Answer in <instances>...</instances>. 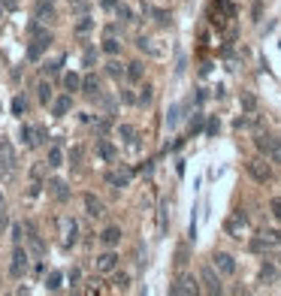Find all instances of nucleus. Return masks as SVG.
I'll return each instance as SVG.
<instances>
[{"instance_id":"nucleus-1","label":"nucleus","mask_w":281,"mask_h":296,"mask_svg":"<svg viewBox=\"0 0 281 296\" xmlns=\"http://www.w3.org/2000/svg\"><path fill=\"white\" fill-rule=\"evenodd\" d=\"M28 33H31V45H28V61H39L42 58V52L52 45V33L42 31L39 25H31L28 28Z\"/></svg>"},{"instance_id":"nucleus-2","label":"nucleus","mask_w":281,"mask_h":296,"mask_svg":"<svg viewBox=\"0 0 281 296\" xmlns=\"http://www.w3.org/2000/svg\"><path fill=\"white\" fill-rule=\"evenodd\" d=\"M130 178H133V169H127V166H115V169L106 172V185L109 188H127Z\"/></svg>"},{"instance_id":"nucleus-3","label":"nucleus","mask_w":281,"mask_h":296,"mask_svg":"<svg viewBox=\"0 0 281 296\" xmlns=\"http://www.w3.org/2000/svg\"><path fill=\"white\" fill-rule=\"evenodd\" d=\"M21 142L28 148H39L46 142V130L42 127H31V124H21Z\"/></svg>"},{"instance_id":"nucleus-4","label":"nucleus","mask_w":281,"mask_h":296,"mask_svg":"<svg viewBox=\"0 0 281 296\" xmlns=\"http://www.w3.org/2000/svg\"><path fill=\"white\" fill-rule=\"evenodd\" d=\"M25 272H28V251H21V245H15L12 263H9V275H12V278H21Z\"/></svg>"},{"instance_id":"nucleus-5","label":"nucleus","mask_w":281,"mask_h":296,"mask_svg":"<svg viewBox=\"0 0 281 296\" xmlns=\"http://www.w3.org/2000/svg\"><path fill=\"white\" fill-rule=\"evenodd\" d=\"M46 169H49V164H33L31 166V197H36L42 188H46Z\"/></svg>"},{"instance_id":"nucleus-6","label":"nucleus","mask_w":281,"mask_h":296,"mask_svg":"<svg viewBox=\"0 0 281 296\" xmlns=\"http://www.w3.org/2000/svg\"><path fill=\"white\" fill-rule=\"evenodd\" d=\"M248 175L254 178V181L266 185V181H272V166L263 164V161H251V164H248Z\"/></svg>"},{"instance_id":"nucleus-7","label":"nucleus","mask_w":281,"mask_h":296,"mask_svg":"<svg viewBox=\"0 0 281 296\" xmlns=\"http://www.w3.org/2000/svg\"><path fill=\"white\" fill-rule=\"evenodd\" d=\"M272 245H281V233L263 230V233H260V239L251 242V251H266V248H272Z\"/></svg>"},{"instance_id":"nucleus-8","label":"nucleus","mask_w":281,"mask_h":296,"mask_svg":"<svg viewBox=\"0 0 281 296\" xmlns=\"http://www.w3.org/2000/svg\"><path fill=\"white\" fill-rule=\"evenodd\" d=\"M0 169H3V175H9L15 169V151L6 139H0Z\"/></svg>"},{"instance_id":"nucleus-9","label":"nucleus","mask_w":281,"mask_h":296,"mask_svg":"<svg viewBox=\"0 0 281 296\" xmlns=\"http://www.w3.org/2000/svg\"><path fill=\"white\" fill-rule=\"evenodd\" d=\"M94 266H97L100 275H109V272L118 269V254H115V251H106V254H100V257L94 260Z\"/></svg>"},{"instance_id":"nucleus-10","label":"nucleus","mask_w":281,"mask_h":296,"mask_svg":"<svg viewBox=\"0 0 281 296\" xmlns=\"http://www.w3.org/2000/svg\"><path fill=\"white\" fill-rule=\"evenodd\" d=\"M169 293H185V296H193V293H200V284L190 278V275H182L172 287H169Z\"/></svg>"},{"instance_id":"nucleus-11","label":"nucleus","mask_w":281,"mask_h":296,"mask_svg":"<svg viewBox=\"0 0 281 296\" xmlns=\"http://www.w3.org/2000/svg\"><path fill=\"white\" fill-rule=\"evenodd\" d=\"M46 188H49V194L58 199V202H67V199H70V188H67V181H63V178H49V181H46Z\"/></svg>"},{"instance_id":"nucleus-12","label":"nucleus","mask_w":281,"mask_h":296,"mask_svg":"<svg viewBox=\"0 0 281 296\" xmlns=\"http://www.w3.org/2000/svg\"><path fill=\"white\" fill-rule=\"evenodd\" d=\"M58 224H61V233H63V245H67V248L76 245V239H79V227H76V221H73V218H61Z\"/></svg>"},{"instance_id":"nucleus-13","label":"nucleus","mask_w":281,"mask_h":296,"mask_svg":"<svg viewBox=\"0 0 281 296\" xmlns=\"http://www.w3.org/2000/svg\"><path fill=\"white\" fill-rule=\"evenodd\" d=\"M200 278H203V284H206V290H209V293H221V278L215 275V269H212V266H203Z\"/></svg>"},{"instance_id":"nucleus-14","label":"nucleus","mask_w":281,"mask_h":296,"mask_svg":"<svg viewBox=\"0 0 281 296\" xmlns=\"http://www.w3.org/2000/svg\"><path fill=\"white\" fill-rule=\"evenodd\" d=\"M212 260H215V269H218L221 275H233V272H236V260H233L230 254H224V251H218Z\"/></svg>"},{"instance_id":"nucleus-15","label":"nucleus","mask_w":281,"mask_h":296,"mask_svg":"<svg viewBox=\"0 0 281 296\" xmlns=\"http://www.w3.org/2000/svg\"><path fill=\"white\" fill-rule=\"evenodd\" d=\"M82 202H85V212H88L91 218H103V215H106V206L94 197V194H85V197H82Z\"/></svg>"},{"instance_id":"nucleus-16","label":"nucleus","mask_w":281,"mask_h":296,"mask_svg":"<svg viewBox=\"0 0 281 296\" xmlns=\"http://www.w3.org/2000/svg\"><path fill=\"white\" fill-rule=\"evenodd\" d=\"M97 154H100V157H103L106 164H112V161L118 157V148H115V145H112L109 139H97Z\"/></svg>"},{"instance_id":"nucleus-17","label":"nucleus","mask_w":281,"mask_h":296,"mask_svg":"<svg viewBox=\"0 0 281 296\" xmlns=\"http://www.w3.org/2000/svg\"><path fill=\"white\" fill-rule=\"evenodd\" d=\"M118 136H121V142H124V145H130V148H139V133H136V127L121 124V127H118Z\"/></svg>"},{"instance_id":"nucleus-18","label":"nucleus","mask_w":281,"mask_h":296,"mask_svg":"<svg viewBox=\"0 0 281 296\" xmlns=\"http://www.w3.org/2000/svg\"><path fill=\"white\" fill-rule=\"evenodd\" d=\"M100 242H103L106 248H115V245L121 242V230H118V227H106V230L100 233Z\"/></svg>"},{"instance_id":"nucleus-19","label":"nucleus","mask_w":281,"mask_h":296,"mask_svg":"<svg viewBox=\"0 0 281 296\" xmlns=\"http://www.w3.org/2000/svg\"><path fill=\"white\" fill-rule=\"evenodd\" d=\"M82 91L94 97V94H100V79H97V73H88L85 79H82Z\"/></svg>"},{"instance_id":"nucleus-20","label":"nucleus","mask_w":281,"mask_h":296,"mask_svg":"<svg viewBox=\"0 0 281 296\" xmlns=\"http://www.w3.org/2000/svg\"><path fill=\"white\" fill-rule=\"evenodd\" d=\"M46 164L52 166V169H58V166H63V148L55 142L52 148H49V157H46Z\"/></svg>"},{"instance_id":"nucleus-21","label":"nucleus","mask_w":281,"mask_h":296,"mask_svg":"<svg viewBox=\"0 0 281 296\" xmlns=\"http://www.w3.org/2000/svg\"><path fill=\"white\" fill-rule=\"evenodd\" d=\"M142 12H145V15H155V21L160 25V28H166V25H169V12H163V9H155V6H148V3H145V6H142Z\"/></svg>"},{"instance_id":"nucleus-22","label":"nucleus","mask_w":281,"mask_h":296,"mask_svg":"<svg viewBox=\"0 0 281 296\" xmlns=\"http://www.w3.org/2000/svg\"><path fill=\"white\" fill-rule=\"evenodd\" d=\"M49 18H55L52 0H39V6H36V21H49Z\"/></svg>"},{"instance_id":"nucleus-23","label":"nucleus","mask_w":281,"mask_h":296,"mask_svg":"<svg viewBox=\"0 0 281 296\" xmlns=\"http://www.w3.org/2000/svg\"><path fill=\"white\" fill-rule=\"evenodd\" d=\"M136 45H139L145 55H155V58H157V55H163V49H157L155 39H148V36H139V39H136Z\"/></svg>"},{"instance_id":"nucleus-24","label":"nucleus","mask_w":281,"mask_h":296,"mask_svg":"<svg viewBox=\"0 0 281 296\" xmlns=\"http://www.w3.org/2000/svg\"><path fill=\"white\" fill-rule=\"evenodd\" d=\"M36 97H39L42 106H49V100H52V85H49L46 79H39V82H36Z\"/></svg>"},{"instance_id":"nucleus-25","label":"nucleus","mask_w":281,"mask_h":296,"mask_svg":"<svg viewBox=\"0 0 281 296\" xmlns=\"http://www.w3.org/2000/svg\"><path fill=\"white\" fill-rule=\"evenodd\" d=\"M245 224H248V218H245V215H242V212H236V215H233V218H230V221H227V233H233V236H236V233L242 230V227H245Z\"/></svg>"},{"instance_id":"nucleus-26","label":"nucleus","mask_w":281,"mask_h":296,"mask_svg":"<svg viewBox=\"0 0 281 296\" xmlns=\"http://www.w3.org/2000/svg\"><path fill=\"white\" fill-rule=\"evenodd\" d=\"M52 109H55V115H67V112L73 109V97H70V94H63V97H58V100H55V106H52Z\"/></svg>"},{"instance_id":"nucleus-27","label":"nucleus","mask_w":281,"mask_h":296,"mask_svg":"<svg viewBox=\"0 0 281 296\" xmlns=\"http://www.w3.org/2000/svg\"><path fill=\"white\" fill-rule=\"evenodd\" d=\"M63 88L67 91H82V76L79 73H67L63 76Z\"/></svg>"},{"instance_id":"nucleus-28","label":"nucleus","mask_w":281,"mask_h":296,"mask_svg":"<svg viewBox=\"0 0 281 296\" xmlns=\"http://www.w3.org/2000/svg\"><path fill=\"white\" fill-rule=\"evenodd\" d=\"M142 76H145V64H142V61H133V64H127V79L139 82Z\"/></svg>"},{"instance_id":"nucleus-29","label":"nucleus","mask_w":281,"mask_h":296,"mask_svg":"<svg viewBox=\"0 0 281 296\" xmlns=\"http://www.w3.org/2000/svg\"><path fill=\"white\" fill-rule=\"evenodd\" d=\"M103 52H106V55H118V52H121V42H118L115 36H106V39H103Z\"/></svg>"},{"instance_id":"nucleus-30","label":"nucleus","mask_w":281,"mask_h":296,"mask_svg":"<svg viewBox=\"0 0 281 296\" xmlns=\"http://www.w3.org/2000/svg\"><path fill=\"white\" fill-rule=\"evenodd\" d=\"M266 154H269V161H272V164H281V139L272 136V145H269V151H266Z\"/></svg>"},{"instance_id":"nucleus-31","label":"nucleus","mask_w":281,"mask_h":296,"mask_svg":"<svg viewBox=\"0 0 281 296\" xmlns=\"http://www.w3.org/2000/svg\"><path fill=\"white\" fill-rule=\"evenodd\" d=\"M106 73H109L112 79H121V76H124L127 70H124L121 64H118V61H109V64H106Z\"/></svg>"},{"instance_id":"nucleus-32","label":"nucleus","mask_w":281,"mask_h":296,"mask_svg":"<svg viewBox=\"0 0 281 296\" xmlns=\"http://www.w3.org/2000/svg\"><path fill=\"white\" fill-rule=\"evenodd\" d=\"M254 145H257V148H260V151L266 154V151H269V145H272V136H266V133H260V136L254 139Z\"/></svg>"},{"instance_id":"nucleus-33","label":"nucleus","mask_w":281,"mask_h":296,"mask_svg":"<svg viewBox=\"0 0 281 296\" xmlns=\"http://www.w3.org/2000/svg\"><path fill=\"white\" fill-rule=\"evenodd\" d=\"M46 287H49V290H58V287H61V272H49Z\"/></svg>"},{"instance_id":"nucleus-34","label":"nucleus","mask_w":281,"mask_h":296,"mask_svg":"<svg viewBox=\"0 0 281 296\" xmlns=\"http://www.w3.org/2000/svg\"><path fill=\"white\" fill-rule=\"evenodd\" d=\"M115 15H118L121 21H133V12H130V6H124V3H118V9H115Z\"/></svg>"},{"instance_id":"nucleus-35","label":"nucleus","mask_w":281,"mask_h":296,"mask_svg":"<svg viewBox=\"0 0 281 296\" xmlns=\"http://www.w3.org/2000/svg\"><path fill=\"white\" fill-rule=\"evenodd\" d=\"M152 100H155V91H152V88L145 85V88H142V94H139V100H136V103H139V106H148Z\"/></svg>"},{"instance_id":"nucleus-36","label":"nucleus","mask_w":281,"mask_h":296,"mask_svg":"<svg viewBox=\"0 0 281 296\" xmlns=\"http://www.w3.org/2000/svg\"><path fill=\"white\" fill-rule=\"evenodd\" d=\"M70 9L79 12V15H88V3L85 0H70Z\"/></svg>"},{"instance_id":"nucleus-37","label":"nucleus","mask_w":281,"mask_h":296,"mask_svg":"<svg viewBox=\"0 0 281 296\" xmlns=\"http://www.w3.org/2000/svg\"><path fill=\"white\" fill-rule=\"evenodd\" d=\"M12 112H15V115H25V112H28V103H25V97H15V100H12Z\"/></svg>"},{"instance_id":"nucleus-38","label":"nucleus","mask_w":281,"mask_h":296,"mask_svg":"<svg viewBox=\"0 0 281 296\" xmlns=\"http://www.w3.org/2000/svg\"><path fill=\"white\" fill-rule=\"evenodd\" d=\"M94 28V21L91 18H88V15H82V21H79V25H76V33H88Z\"/></svg>"},{"instance_id":"nucleus-39","label":"nucleus","mask_w":281,"mask_h":296,"mask_svg":"<svg viewBox=\"0 0 281 296\" xmlns=\"http://www.w3.org/2000/svg\"><path fill=\"white\" fill-rule=\"evenodd\" d=\"M63 64V58H58V61H52V64H46L42 70H46V76H58V70H61Z\"/></svg>"},{"instance_id":"nucleus-40","label":"nucleus","mask_w":281,"mask_h":296,"mask_svg":"<svg viewBox=\"0 0 281 296\" xmlns=\"http://www.w3.org/2000/svg\"><path fill=\"white\" fill-rule=\"evenodd\" d=\"M21 233H25V227H21V224H15V227H12V245H21V239H25Z\"/></svg>"},{"instance_id":"nucleus-41","label":"nucleus","mask_w":281,"mask_h":296,"mask_svg":"<svg viewBox=\"0 0 281 296\" xmlns=\"http://www.w3.org/2000/svg\"><path fill=\"white\" fill-rule=\"evenodd\" d=\"M176 121H179V109L172 106V109H169V115H166V124H169V127H176Z\"/></svg>"},{"instance_id":"nucleus-42","label":"nucleus","mask_w":281,"mask_h":296,"mask_svg":"<svg viewBox=\"0 0 281 296\" xmlns=\"http://www.w3.org/2000/svg\"><path fill=\"white\" fill-rule=\"evenodd\" d=\"M260 275H263V281H269V278H275V269H272V266L266 263V266H263V272H260Z\"/></svg>"},{"instance_id":"nucleus-43","label":"nucleus","mask_w":281,"mask_h":296,"mask_svg":"<svg viewBox=\"0 0 281 296\" xmlns=\"http://www.w3.org/2000/svg\"><path fill=\"white\" fill-rule=\"evenodd\" d=\"M269 209H272V215H275V221H281V199H272V206H269Z\"/></svg>"},{"instance_id":"nucleus-44","label":"nucleus","mask_w":281,"mask_h":296,"mask_svg":"<svg viewBox=\"0 0 281 296\" xmlns=\"http://www.w3.org/2000/svg\"><path fill=\"white\" fill-rule=\"evenodd\" d=\"M100 3H103V9H118V3H115V0H100Z\"/></svg>"},{"instance_id":"nucleus-45","label":"nucleus","mask_w":281,"mask_h":296,"mask_svg":"<svg viewBox=\"0 0 281 296\" xmlns=\"http://www.w3.org/2000/svg\"><path fill=\"white\" fill-rule=\"evenodd\" d=\"M242 103H245V109H254V97H251V94H245V97H242Z\"/></svg>"},{"instance_id":"nucleus-46","label":"nucleus","mask_w":281,"mask_h":296,"mask_svg":"<svg viewBox=\"0 0 281 296\" xmlns=\"http://www.w3.org/2000/svg\"><path fill=\"white\" fill-rule=\"evenodd\" d=\"M6 230V218H3V212H0V233Z\"/></svg>"}]
</instances>
